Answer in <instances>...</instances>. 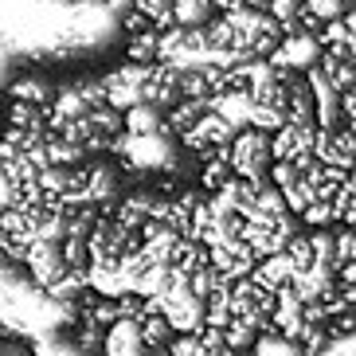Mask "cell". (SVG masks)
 Returning a JSON list of instances; mask_svg holds the SVG:
<instances>
[{
  "mask_svg": "<svg viewBox=\"0 0 356 356\" xmlns=\"http://www.w3.org/2000/svg\"><path fill=\"white\" fill-rule=\"evenodd\" d=\"M67 274V259H63V243H51V239H35L32 251H28V278L32 286L47 290L55 286L59 278Z\"/></svg>",
  "mask_w": 356,
  "mask_h": 356,
  "instance_id": "5b68a950",
  "label": "cell"
},
{
  "mask_svg": "<svg viewBox=\"0 0 356 356\" xmlns=\"http://www.w3.org/2000/svg\"><path fill=\"white\" fill-rule=\"evenodd\" d=\"M168 353H172V356H204L200 333H177L172 341H168Z\"/></svg>",
  "mask_w": 356,
  "mask_h": 356,
  "instance_id": "5bb4252c",
  "label": "cell"
},
{
  "mask_svg": "<svg viewBox=\"0 0 356 356\" xmlns=\"http://www.w3.org/2000/svg\"><path fill=\"white\" fill-rule=\"evenodd\" d=\"M90 290L102 293V298H122V293H129V282L122 278V270L118 266H90Z\"/></svg>",
  "mask_w": 356,
  "mask_h": 356,
  "instance_id": "30bf717a",
  "label": "cell"
},
{
  "mask_svg": "<svg viewBox=\"0 0 356 356\" xmlns=\"http://www.w3.org/2000/svg\"><path fill=\"white\" fill-rule=\"evenodd\" d=\"M71 348L79 356H102L106 353V329H98L90 321H79L71 329Z\"/></svg>",
  "mask_w": 356,
  "mask_h": 356,
  "instance_id": "9c48e42d",
  "label": "cell"
},
{
  "mask_svg": "<svg viewBox=\"0 0 356 356\" xmlns=\"http://www.w3.org/2000/svg\"><path fill=\"white\" fill-rule=\"evenodd\" d=\"M251 278L259 286H266V290H282V286H290L293 282V266H290V259H286V251L259 259V266H254Z\"/></svg>",
  "mask_w": 356,
  "mask_h": 356,
  "instance_id": "52a82bcc",
  "label": "cell"
},
{
  "mask_svg": "<svg viewBox=\"0 0 356 356\" xmlns=\"http://www.w3.org/2000/svg\"><path fill=\"white\" fill-rule=\"evenodd\" d=\"M223 333H227V348H231L235 356H247V353L254 348V341H259V333H254L251 325H243V321H231Z\"/></svg>",
  "mask_w": 356,
  "mask_h": 356,
  "instance_id": "7c38bea8",
  "label": "cell"
},
{
  "mask_svg": "<svg viewBox=\"0 0 356 356\" xmlns=\"http://www.w3.org/2000/svg\"><path fill=\"white\" fill-rule=\"evenodd\" d=\"M302 223L309 231H314V227H333V223H337V208H333V204H314V208L302 216Z\"/></svg>",
  "mask_w": 356,
  "mask_h": 356,
  "instance_id": "9a60e30c",
  "label": "cell"
},
{
  "mask_svg": "<svg viewBox=\"0 0 356 356\" xmlns=\"http://www.w3.org/2000/svg\"><path fill=\"white\" fill-rule=\"evenodd\" d=\"M286 259H290L293 274H305L317 266V254H314V243H309V231H302V235H293L290 243H286Z\"/></svg>",
  "mask_w": 356,
  "mask_h": 356,
  "instance_id": "8fae6325",
  "label": "cell"
},
{
  "mask_svg": "<svg viewBox=\"0 0 356 356\" xmlns=\"http://www.w3.org/2000/svg\"><path fill=\"white\" fill-rule=\"evenodd\" d=\"M102 86H106V102L114 106L118 114H126L134 106H153L157 102V63H134L122 59L110 71H102Z\"/></svg>",
  "mask_w": 356,
  "mask_h": 356,
  "instance_id": "7a4b0ae2",
  "label": "cell"
},
{
  "mask_svg": "<svg viewBox=\"0 0 356 356\" xmlns=\"http://www.w3.org/2000/svg\"><path fill=\"white\" fill-rule=\"evenodd\" d=\"M231 172L239 180H254V184H270V165H274V134L247 126L231 137V145H223Z\"/></svg>",
  "mask_w": 356,
  "mask_h": 356,
  "instance_id": "3957f363",
  "label": "cell"
},
{
  "mask_svg": "<svg viewBox=\"0 0 356 356\" xmlns=\"http://www.w3.org/2000/svg\"><path fill=\"white\" fill-rule=\"evenodd\" d=\"M0 356H35V348L24 337H4L0 341Z\"/></svg>",
  "mask_w": 356,
  "mask_h": 356,
  "instance_id": "2e32d148",
  "label": "cell"
},
{
  "mask_svg": "<svg viewBox=\"0 0 356 356\" xmlns=\"http://www.w3.org/2000/svg\"><path fill=\"white\" fill-rule=\"evenodd\" d=\"M172 325H168V317L161 314V302L157 298H149V317L141 321V341H145V348H161L172 341Z\"/></svg>",
  "mask_w": 356,
  "mask_h": 356,
  "instance_id": "ba28073f",
  "label": "cell"
},
{
  "mask_svg": "<svg viewBox=\"0 0 356 356\" xmlns=\"http://www.w3.org/2000/svg\"><path fill=\"white\" fill-rule=\"evenodd\" d=\"M211 266L223 274V278H247V274H254V266H259V254L247 247L243 239H223L211 247Z\"/></svg>",
  "mask_w": 356,
  "mask_h": 356,
  "instance_id": "8992f818",
  "label": "cell"
},
{
  "mask_svg": "<svg viewBox=\"0 0 356 356\" xmlns=\"http://www.w3.org/2000/svg\"><path fill=\"white\" fill-rule=\"evenodd\" d=\"M204 32H208L216 55H223L227 63H247V59H270V51L282 43L286 28L266 8L235 4V8H223Z\"/></svg>",
  "mask_w": 356,
  "mask_h": 356,
  "instance_id": "6da1fadb",
  "label": "cell"
},
{
  "mask_svg": "<svg viewBox=\"0 0 356 356\" xmlns=\"http://www.w3.org/2000/svg\"><path fill=\"white\" fill-rule=\"evenodd\" d=\"M325 333H329V341H333V345L348 341V337L356 333V309H345V314H337L333 321L325 325Z\"/></svg>",
  "mask_w": 356,
  "mask_h": 356,
  "instance_id": "4fadbf2b",
  "label": "cell"
},
{
  "mask_svg": "<svg viewBox=\"0 0 356 356\" xmlns=\"http://www.w3.org/2000/svg\"><path fill=\"white\" fill-rule=\"evenodd\" d=\"M321 55H325L321 35L309 32V28H290V32L282 35V43L270 51V63L286 74H309L321 63Z\"/></svg>",
  "mask_w": 356,
  "mask_h": 356,
  "instance_id": "277c9868",
  "label": "cell"
}]
</instances>
